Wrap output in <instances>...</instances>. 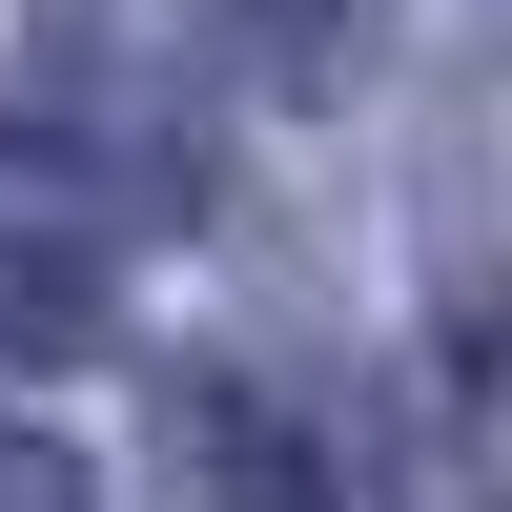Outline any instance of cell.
<instances>
[{"label": "cell", "mask_w": 512, "mask_h": 512, "mask_svg": "<svg viewBox=\"0 0 512 512\" xmlns=\"http://www.w3.org/2000/svg\"><path fill=\"white\" fill-rule=\"evenodd\" d=\"M82 349H103V267L0 205V369H82Z\"/></svg>", "instance_id": "obj_2"}, {"label": "cell", "mask_w": 512, "mask_h": 512, "mask_svg": "<svg viewBox=\"0 0 512 512\" xmlns=\"http://www.w3.org/2000/svg\"><path fill=\"white\" fill-rule=\"evenodd\" d=\"M246 62L287 82V103H328V82H369V41H390V0H226Z\"/></svg>", "instance_id": "obj_3"}, {"label": "cell", "mask_w": 512, "mask_h": 512, "mask_svg": "<svg viewBox=\"0 0 512 512\" xmlns=\"http://www.w3.org/2000/svg\"><path fill=\"white\" fill-rule=\"evenodd\" d=\"M0 144H21V164H82V185L144 205V226H185V205H205V144H185L164 103H103L82 62H0Z\"/></svg>", "instance_id": "obj_1"}, {"label": "cell", "mask_w": 512, "mask_h": 512, "mask_svg": "<svg viewBox=\"0 0 512 512\" xmlns=\"http://www.w3.org/2000/svg\"><path fill=\"white\" fill-rule=\"evenodd\" d=\"M0 512H103V472H82V451H41V431H0Z\"/></svg>", "instance_id": "obj_4"}]
</instances>
